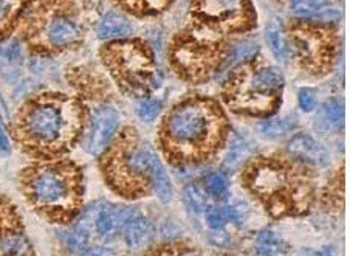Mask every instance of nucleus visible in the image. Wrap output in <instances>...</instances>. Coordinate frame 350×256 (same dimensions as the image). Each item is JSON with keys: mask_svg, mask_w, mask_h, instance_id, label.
<instances>
[{"mask_svg": "<svg viewBox=\"0 0 350 256\" xmlns=\"http://www.w3.org/2000/svg\"><path fill=\"white\" fill-rule=\"evenodd\" d=\"M77 107L62 98L40 100L28 107L22 120V129L28 142L39 148L62 146L72 137L77 125Z\"/></svg>", "mask_w": 350, "mask_h": 256, "instance_id": "obj_2", "label": "nucleus"}, {"mask_svg": "<svg viewBox=\"0 0 350 256\" xmlns=\"http://www.w3.org/2000/svg\"><path fill=\"white\" fill-rule=\"evenodd\" d=\"M126 246L131 250H142L155 240V227L143 216H132L122 229Z\"/></svg>", "mask_w": 350, "mask_h": 256, "instance_id": "obj_12", "label": "nucleus"}, {"mask_svg": "<svg viewBox=\"0 0 350 256\" xmlns=\"http://www.w3.org/2000/svg\"><path fill=\"white\" fill-rule=\"evenodd\" d=\"M247 177L250 190L262 199L279 197L284 190H287L288 185L287 171L284 170L282 165L270 160L254 163L250 168Z\"/></svg>", "mask_w": 350, "mask_h": 256, "instance_id": "obj_7", "label": "nucleus"}, {"mask_svg": "<svg viewBox=\"0 0 350 256\" xmlns=\"http://www.w3.org/2000/svg\"><path fill=\"white\" fill-rule=\"evenodd\" d=\"M205 222L213 231H221L230 224V213L226 205H209L205 213Z\"/></svg>", "mask_w": 350, "mask_h": 256, "instance_id": "obj_25", "label": "nucleus"}, {"mask_svg": "<svg viewBox=\"0 0 350 256\" xmlns=\"http://www.w3.org/2000/svg\"><path fill=\"white\" fill-rule=\"evenodd\" d=\"M185 202L192 214L196 216H203L205 209L209 207L205 191L197 183H191L185 188Z\"/></svg>", "mask_w": 350, "mask_h": 256, "instance_id": "obj_23", "label": "nucleus"}, {"mask_svg": "<svg viewBox=\"0 0 350 256\" xmlns=\"http://www.w3.org/2000/svg\"><path fill=\"white\" fill-rule=\"evenodd\" d=\"M224 125L225 115L214 101L188 100L167 115L163 125V142L185 154H203L209 146H215L211 140L221 137Z\"/></svg>", "mask_w": 350, "mask_h": 256, "instance_id": "obj_1", "label": "nucleus"}, {"mask_svg": "<svg viewBox=\"0 0 350 256\" xmlns=\"http://www.w3.org/2000/svg\"><path fill=\"white\" fill-rule=\"evenodd\" d=\"M284 242L271 230H262L254 240V252L258 256H281L284 253Z\"/></svg>", "mask_w": 350, "mask_h": 256, "instance_id": "obj_19", "label": "nucleus"}, {"mask_svg": "<svg viewBox=\"0 0 350 256\" xmlns=\"http://www.w3.org/2000/svg\"><path fill=\"white\" fill-rule=\"evenodd\" d=\"M28 196L46 212L68 213L78 201L77 174L62 165L40 166L28 177Z\"/></svg>", "mask_w": 350, "mask_h": 256, "instance_id": "obj_3", "label": "nucleus"}, {"mask_svg": "<svg viewBox=\"0 0 350 256\" xmlns=\"http://www.w3.org/2000/svg\"><path fill=\"white\" fill-rule=\"evenodd\" d=\"M120 126V114L112 106H101L92 115L84 148L92 155H101L112 143Z\"/></svg>", "mask_w": 350, "mask_h": 256, "instance_id": "obj_8", "label": "nucleus"}, {"mask_svg": "<svg viewBox=\"0 0 350 256\" xmlns=\"http://www.w3.org/2000/svg\"><path fill=\"white\" fill-rule=\"evenodd\" d=\"M0 120L5 121V123H7V121L10 120V114H8L7 104H5L2 95H0Z\"/></svg>", "mask_w": 350, "mask_h": 256, "instance_id": "obj_35", "label": "nucleus"}, {"mask_svg": "<svg viewBox=\"0 0 350 256\" xmlns=\"http://www.w3.org/2000/svg\"><path fill=\"white\" fill-rule=\"evenodd\" d=\"M256 51H258V45H256L254 42H250V40H243L242 44L236 45L234 49L230 51L228 57H226L224 64H221L220 72H228V70L234 68L245 60H248L250 56H253Z\"/></svg>", "mask_w": 350, "mask_h": 256, "instance_id": "obj_22", "label": "nucleus"}, {"mask_svg": "<svg viewBox=\"0 0 350 256\" xmlns=\"http://www.w3.org/2000/svg\"><path fill=\"white\" fill-rule=\"evenodd\" d=\"M132 216H135V209L124 205H113V203H103L96 208L93 229L103 240H112L122 231Z\"/></svg>", "mask_w": 350, "mask_h": 256, "instance_id": "obj_10", "label": "nucleus"}, {"mask_svg": "<svg viewBox=\"0 0 350 256\" xmlns=\"http://www.w3.org/2000/svg\"><path fill=\"white\" fill-rule=\"evenodd\" d=\"M290 8L297 17L321 16L329 8V0H291Z\"/></svg>", "mask_w": 350, "mask_h": 256, "instance_id": "obj_24", "label": "nucleus"}, {"mask_svg": "<svg viewBox=\"0 0 350 256\" xmlns=\"http://www.w3.org/2000/svg\"><path fill=\"white\" fill-rule=\"evenodd\" d=\"M78 256H115V252L107 247H90L79 252Z\"/></svg>", "mask_w": 350, "mask_h": 256, "instance_id": "obj_32", "label": "nucleus"}, {"mask_svg": "<svg viewBox=\"0 0 350 256\" xmlns=\"http://www.w3.org/2000/svg\"><path fill=\"white\" fill-rule=\"evenodd\" d=\"M254 149L256 146L253 140L247 138L245 136H242V133H234L224 162L225 170L226 171L239 170V168L243 166L245 163L250 160V157L254 154Z\"/></svg>", "mask_w": 350, "mask_h": 256, "instance_id": "obj_14", "label": "nucleus"}, {"mask_svg": "<svg viewBox=\"0 0 350 256\" xmlns=\"http://www.w3.org/2000/svg\"><path fill=\"white\" fill-rule=\"evenodd\" d=\"M0 256H33L31 244L22 233H2L0 235Z\"/></svg>", "mask_w": 350, "mask_h": 256, "instance_id": "obj_17", "label": "nucleus"}, {"mask_svg": "<svg viewBox=\"0 0 350 256\" xmlns=\"http://www.w3.org/2000/svg\"><path fill=\"white\" fill-rule=\"evenodd\" d=\"M197 19L221 31H243L253 19L250 0H194Z\"/></svg>", "mask_w": 350, "mask_h": 256, "instance_id": "obj_5", "label": "nucleus"}, {"mask_svg": "<svg viewBox=\"0 0 350 256\" xmlns=\"http://www.w3.org/2000/svg\"><path fill=\"white\" fill-rule=\"evenodd\" d=\"M287 153L296 162L304 163L307 166L324 168L330 162L327 149L308 133H297L291 137L287 143Z\"/></svg>", "mask_w": 350, "mask_h": 256, "instance_id": "obj_11", "label": "nucleus"}, {"mask_svg": "<svg viewBox=\"0 0 350 256\" xmlns=\"http://www.w3.org/2000/svg\"><path fill=\"white\" fill-rule=\"evenodd\" d=\"M98 38L103 40L126 38L132 33L131 22L118 13H107L98 25Z\"/></svg>", "mask_w": 350, "mask_h": 256, "instance_id": "obj_15", "label": "nucleus"}, {"mask_svg": "<svg viewBox=\"0 0 350 256\" xmlns=\"http://www.w3.org/2000/svg\"><path fill=\"white\" fill-rule=\"evenodd\" d=\"M175 256H200L197 252H194V250H185V252L175 255Z\"/></svg>", "mask_w": 350, "mask_h": 256, "instance_id": "obj_36", "label": "nucleus"}, {"mask_svg": "<svg viewBox=\"0 0 350 256\" xmlns=\"http://www.w3.org/2000/svg\"><path fill=\"white\" fill-rule=\"evenodd\" d=\"M203 188L208 191V194H211L215 199H225L228 196L230 183L228 179H226L225 174L221 172H211L205 177V182H203Z\"/></svg>", "mask_w": 350, "mask_h": 256, "instance_id": "obj_26", "label": "nucleus"}, {"mask_svg": "<svg viewBox=\"0 0 350 256\" xmlns=\"http://www.w3.org/2000/svg\"><path fill=\"white\" fill-rule=\"evenodd\" d=\"M22 3L23 0H0V28H3L13 19Z\"/></svg>", "mask_w": 350, "mask_h": 256, "instance_id": "obj_29", "label": "nucleus"}, {"mask_svg": "<svg viewBox=\"0 0 350 256\" xmlns=\"http://www.w3.org/2000/svg\"><path fill=\"white\" fill-rule=\"evenodd\" d=\"M336 250L334 247H323L317 250H302L299 256H335Z\"/></svg>", "mask_w": 350, "mask_h": 256, "instance_id": "obj_33", "label": "nucleus"}, {"mask_svg": "<svg viewBox=\"0 0 350 256\" xmlns=\"http://www.w3.org/2000/svg\"><path fill=\"white\" fill-rule=\"evenodd\" d=\"M45 36L53 47H67L79 38V27L67 16H56L46 25Z\"/></svg>", "mask_w": 350, "mask_h": 256, "instance_id": "obj_13", "label": "nucleus"}, {"mask_svg": "<svg viewBox=\"0 0 350 256\" xmlns=\"http://www.w3.org/2000/svg\"><path fill=\"white\" fill-rule=\"evenodd\" d=\"M284 86L282 73L276 67H265L254 72L250 78V93L245 104L250 112H265L273 97L279 95Z\"/></svg>", "mask_w": 350, "mask_h": 256, "instance_id": "obj_9", "label": "nucleus"}, {"mask_svg": "<svg viewBox=\"0 0 350 256\" xmlns=\"http://www.w3.org/2000/svg\"><path fill=\"white\" fill-rule=\"evenodd\" d=\"M150 183H152V188L157 193V196H159V199L161 202H169V199H171L172 196V185H171V180H169L165 166L161 165L159 157H157L152 163V176H150Z\"/></svg>", "mask_w": 350, "mask_h": 256, "instance_id": "obj_20", "label": "nucleus"}, {"mask_svg": "<svg viewBox=\"0 0 350 256\" xmlns=\"http://www.w3.org/2000/svg\"><path fill=\"white\" fill-rule=\"evenodd\" d=\"M161 103L159 100H154V98H149V100H143L139 101L138 107H137V112L138 116L142 118L146 123H150V121H154L157 116L160 115L161 112Z\"/></svg>", "mask_w": 350, "mask_h": 256, "instance_id": "obj_28", "label": "nucleus"}, {"mask_svg": "<svg viewBox=\"0 0 350 256\" xmlns=\"http://www.w3.org/2000/svg\"><path fill=\"white\" fill-rule=\"evenodd\" d=\"M293 127H295L293 118H291V116H285V118H270V120L260 121L258 126V131L264 138L278 140L284 137L287 132H290Z\"/></svg>", "mask_w": 350, "mask_h": 256, "instance_id": "obj_21", "label": "nucleus"}, {"mask_svg": "<svg viewBox=\"0 0 350 256\" xmlns=\"http://www.w3.org/2000/svg\"><path fill=\"white\" fill-rule=\"evenodd\" d=\"M10 151H11V144H10L8 136H7V133H5V131L2 129V126H0V154L8 155Z\"/></svg>", "mask_w": 350, "mask_h": 256, "instance_id": "obj_34", "label": "nucleus"}, {"mask_svg": "<svg viewBox=\"0 0 350 256\" xmlns=\"http://www.w3.org/2000/svg\"><path fill=\"white\" fill-rule=\"evenodd\" d=\"M297 100H299V107L304 112H312L317 107V95L312 89H301Z\"/></svg>", "mask_w": 350, "mask_h": 256, "instance_id": "obj_31", "label": "nucleus"}, {"mask_svg": "<svg viewBox=\"0 0 350 256\" xmlns=\"http://www.w3.org/2000/svg\"><path fill=\"white\" fill-rule=\"evenodd\" d=\"M113 70L132 92L146 93L159 81L154 72V57L143 44L133 42L113 47Z\"/></svg>", "mask_w": 350, "mask_h": 256, "instance_id": "obj_4", "label": "nucleus"}, {"mask_svg": "<svg viewBox=\"0 0 350 256\" xmlns=\"http://www.w3.org/2000/svg\"><path fill=\"white\" fill-rule=\"evenodd\" d=\"M344 103L338 98L325 101L319 110L318 118L327 131H341L344 127Z\"/></svg>", "mask_w": 350, "mask_h": 256, "instance_id": "obj_18", "label": "nucleus"}, {"mask_svg": "<svg viewBox=\"0 0 350 256\" xmlns=\"http://www.w3.org/2000/svg\"><path fill=\"white\" fill-rule=\"evenodd\" d=\"M0 56L10 62H19L22 60V47L17 40H8L0 44Z\"/></svg>", "mask_w": 350, "mask_h": 256, "instance_id": "obj_30", "label": "nucleus"}, {"mask_svg": "<svg viewBox=\"0 0 350 256\" xmlns=\"http://www.w3.org/2000/svg\"><path fill=\"white\" fill-rule=\"evenodd\" d=\"M157 157L159 155L148 142L124 143V146H120L118 154L113 157V180L126 177L129 183L138 182V185H142L144 180L150 183L152 163Z\"/></svg>", "mask_w": 350, "mask_h": 256, "instance_id": "obj_6", "label": "nucleus"}, {"mask_svg": "<svg viewBox=\"0 0 350 256\" xmlns=\"http://www.w3.org/2000/svg\"><path fill=\"white\" fill-rule=\"evenodd\" d=\"M265 39H267L268 47H270V50L273 51V55L276 56V60H279L281 62H287L291 55V49L282 33L281 22L278 19H274L268 23L267 31H265Z\"/></svg>", "mask_w": 350, "mask_h": 256, "instance_id": "obj_16", "label": "nucleus"}, {"mask_svg": "<svg viewBox=\"0 0 350 256\" xmlns=\"http://www.w3.org/2000/svg\"><path fill=\"white\" fill-rule=\"evenodd\" d=\"M127 2V0H124ZM171 0H132L131 3H127L126 7L129 8L133 13H142V8L144 7V13H159L163 8H166Z\"/></svg>", "mask_w": 350, "mask_h": 256, "instance_id": "obj_27", "label": "nucleus"}]
</instances>
